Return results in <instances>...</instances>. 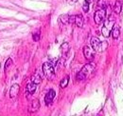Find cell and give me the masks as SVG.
Segmentation results:
<instances>
[{
  "label": "cell",
  "mask_w": 123,
  "mask_h": 116,
  "mask_svg": "<svg viewBox=\"0 0 123 116\" xmlns=\"http://www.w3.org/2000/svg\"><path fill=\"white\" fill-rule=\"evenodd\" d=\"M95 68H96V65L94 63H88V64L84 65L82 67V69L77 74V80L78 81H83V80L87 79L90 75H92V73L95 71Z\"/></svg>",
  "instance_id": "6da1fadb"
},
{
  "label": "cell",
  "mask_w": 123,
  "mask_h": 116,
  "mask_svg": "<svg viewBox=\"0 0 123 116\" xmlns=\"http://www.w3.org/2000/svg\"><path fill=\"white\" fill-rule=\"evenodd\" d=\"M91 47L93 48V50L97 52H102L104 51L108 48V43L106 41L101 42L98 38L97 37H93L91 39Z\"/></svg>",
  "instance_id": "7a4b0ae2"
},
{
  "label": "cell",
  "mask_w": 123,
  "mask_h": 116,
  "mask_svg": "<svg viewBox=\"0 0 123 116\" xmlns=\"http://www.w3.org/2000/svg\"><path fill=\"white\" fill-rule=\"evenodd\" d=\"M42 71L46 79L52 80L55 77V69L50 62H45L42 66Z\"/></svg>",
  "instance_id": "3957f363"
},
{
  "label": "cell",
  "mask_w": 123,
  "mask_h": 116,
  "mask_svg": "<svg viewBox=\"0 0 123 116\" xmlns=\"http://www.w3.org/2000/svg\"><path fill=\"white\" fill-rule=\"evenodd\" d=\"M115 26V18L110 16L107 20L104 22V25L102 27V29H101V32H102V35L104 37H109L112 30H113V28Z\"/></svg>",
  "instance_id": "277c9868"
},
{
  "label": "cell",
  "mask_w": 123,
  "mask_h": 116,
  "mask_svg": "<svg viewBox=\"0 0 123 116\" xmlns=\"http://www.w3.org/2000/svg\"><path fill=\"white\" fill-rule=\"evenodd\" d=\"M105 16H106L105 9H98V11H96V13L94 14V20H95L96 24L100 25L105 20Z\"/></svg>",
  "instance_id": "5b68a950"
},
{
  "label": "cell",
  "mask_w": 123,
  "mask_h": 116,
  "mask_svg": "<svg viewBox=\"0 0 123 116\" xmlns=\"http://www.w3.org/2000/svg\"><path fill=\"white\" fill-rule=\"evenodd\" d=\"M83 17L80 14L77 15H69V23L70 24H75L77 27L81 28L83 26Z\"/></svg>",
  "instance_id": "8992f818"
},
{
  "label": "cell",
  "mask_w": 123,
  "mask_h": 116,
  "mask_svg": "<svg viewBox=\"0 0 123 116\" xmlns=\"http://www.w3.org/2000/svg\"><path fill=\"white\" fill-rule=\"evenodd\" d=\"M83 55L88 61H92L94 57H95V51L93 50L92 47L85 46L83 48Z\"/></svg>",
  "instance_id": "52a82bcc"
},
{
  "label": "cell",
  "mask_w": 123,
  "mask_h": 116,
  "mask_svg": "<svg viewBox=\"0 0 123 116\" xmlns=\"http://www.w3.org/2000/svg\"><path fill=\"white\" fill-rule=\"evenodd\" d=\"M40 109V102L38 99H34L31 102V104L29 105V112L30 113H35L36 111H38Z\"/></svg>",
  "instance_id": "ba28073f"
},
{
  "label": "cell",
  "mask_w": 123,
  "mask_h": 116,
  "mask_svg": "<svg viewBox=\"0 0 123 116\" xmlns=\"http://www.w3.org/2000/svg\"><path fill=\"white\" fill-rule=\"evenodd\" d=\"M55 96H56V92H55V90H53V89H50V90L46 93V97H45V102H46V106H49V105L52 104V102L54 100Z\"/></svg>",
  "instance_id": "9c48e42d"
},
{
  "label": "cell",
  "mask_w": 123,
  "mask_h": 116,
  "mask_svg": "<svg viewBox=\"0 0 123 116\" xmlns=\"http://www.w3.org/2000/svg\"><path fill=\"white\" fill-rule=\"evenodd\" d=\"M19 89H20V87L18 84H13L11 88H10V97L12 99H15L16 97L18 96L19 94Z\"/></svg>",
  "instance_id": "30bf717a"
},
{
  "label": "cell",
  "mask_w": 123,
  "mask_h": 116,
  "mask_svg": "<svg viewBox=\"0 0 123 116\" xmlns=\"http://www.w3.org/2000/svg\"><path fill=\"white\" fill-rule=\"evenodd\" d=\"M36 87H37V85L33 82H31L27 85V87H26V90H27V93L29 94H33L36 90Z\"/></svg>",
  "instance_id": "8fae6325"
},
{
  "label": "cell",
  "mask_w": 123,
  "mask_h": 116,
  "mask_svg": "<svg viewBox=\"0 0 123 116\" xmlns=\"http://www.w3.org/2000/svg\"><path fill=\"white\" fill-rule=\"evenodd\" d=\"M31 80H32V82L35 83L36 85H39V84L42 82V80H43V76H42V74L39 72H37L32 76Z\"/></svg>",
  "instance_id": "7c38bea8"
},
{
  "label": "cell",
  "mask_w": 123,
  "mask_h": 116,
  "mask_svg": "<svg viewBox=\"0 0 123 116\" xmlns=\"http://www.w3.org/2000/svg\"><path fill=\"white\" fill-rule=\"evenodd\" d=\"M121 10H122V2L119 1V0H117L116 4H115V7H114V12L117 14H119L121 13Z\"/></svg>",
  "instance_id": "4fadbf2b"
},
{
  "label": "cell",
  "mask_w": 123,
  "mask_h": 116,
  "mask_svg": "<svg viewBox=\"0 0 123 116\" xmlns=\"http://www.w3.org/2000/svg\"><path fill=\"white\" fill-rule=\"evenodd\" d=\"M119 34H120V31H119V28L117 26H114L113 30H112V36L114 39H117L119 37Z\"/></svg>",
  "instance_id": "5bb4252c"
},
{
  "label": "cell",
  "mask_w": 123,
  "mask_h": 116,
  "mask_svg": "<svg viewBox=\"0 0 123 116\" xmlns=\"http://www.w3.org/2000/svg\"><path fill=\"white\" fill-rule=\"evenodd\" d=\"M59 22L65 25V24H68L69 23V15H66V14H62L60 16L59 18Z\"/></svg>",
  "instance_id": "9a60e30c"
},
{
  "label": "cell",
  "mask_w": 123,
  "mask_h": 116,
  "mask_svg": "<svg viewBox=\"0 0 123 116\" xmlns=\"http://www.w3.org/2000/svg\"><path fill=\"white\" fill-rule=\"evenodd\" d=\"M68 81H69V76H65V77L61 81V83H60V87H61L62 88L66 87H67V85H68Z\"/></svg>",
  "instance_id": "2e32d148"
},
{
  "label": "cell",
  "mask_w": 123,
  "mask_h": 116,
  "mask_svg": "<svg viewBox=\"0 0 123 116\" xmlns=\"http://www.w3.org/2000/svg\"><path fill=\"white\" fill-rule=\"evenodd\" d=\"M97 5H98V7L99 9H106V7H107V2H106V0H98Z\"/></svg>",
  "instance_id": "e0dca14e"
},
{
  "label": "cell",
  "mask_w": 123,
  "mask_h": 116,
  "mask_svg": "<svg viewBox=\"0 0 123 116\" xmlns=\"http://www.w3.org/2000/svg\"><path fill=\"white\" fill-rule=\"evenodd\" d=\"M82 10L84 13H88V11H89V3L88 2H86V1L84 2L83 6H82Z\"/></svg>",
  "instance_id": "ac0fdd59"
},
{
  "label": "cell",
  "mask_w": 123,
  "mask_h": 116,
  "mask_svg": "<svg viewBox=\"0 0 123 116\" xmlns=\"http://www.w3.org/2000/svg\"><path fill=\"white\" fill-rule=\"evenodd\" d=\"M32 38H33L34 41H39V40H40V31H37V32L33 33Z\"/></svg>",
  "instance_id": "d6986e66"
},
{
  "label": "cell",
  "mask_w": 123,
  "mask_h": 116,
  "mask_svg": "<svg viewBox=\"0 0 123 116\" xmlns=\"http://www.w3.org/2000/svg\"><path fill=\"white\" fill-rule=\"evenodd\" d=\"M12 64V60L11 59V58H9L8 60H7V62H6V64H5V72L8 70V68H9V66H11Z\"/></svg>",
  "instance_id": "ffe728a7"
},
{
  "label": "cell",
  "mask_w": 123,
  "mask_h": 116,
  "mask_svg": "<svg viewBox=\"0 0 123 116\" xmlns=\"http://www.w3.org/2000/svg\"><path fill=\"white\" fill-rule=\"evenodd\" d=\"M69 3H75V2H77L78 0H67Z\"/></svg>",
  "instance_id": "44dd1931"
},
{
  "label": "cell",
  "mask_w": 123,
  "mask_h": 116,
  "mask_svg": "<svg viewBox=\"0 0 123 116\" xmlns=\"http://www.w3.org/2000/svg\"><path fill=\"white\" fill-rule=\"evenodd\" d=\"M85 1H86V2H88V3H90V2L92 1V0H85Z\"/></svg>",
  "instance_id": "7402d4cb"
}]
</instances>
